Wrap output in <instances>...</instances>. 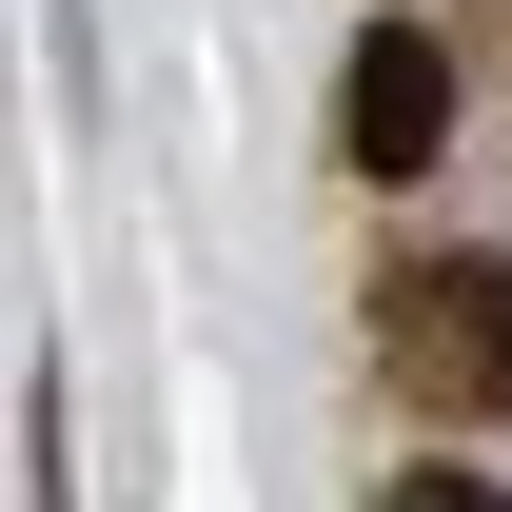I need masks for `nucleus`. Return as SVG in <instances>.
<instances>
[{"label":"nucleus","instance_id":"1","mask_svg":"<svg viewBox=\"0 0 512 512\" xmlns=\"http://www.w3.org/2000/svg\"><path fill=\"white\" fill-rule=\"evenodd\" d=\"M375 355H394L414 414H512V256H394Z\"/></svg>","mask_w":512,"mask_h":512},{"label":"nucleus","instance_id":"3","mask_svg":"<svg viewBox=\"0 0 512 512\" xmlns=\"http://www.w3.org/2000/svg\"><path fill=\"white\" fill-rule=\"evenodd\" d=\"M394 512H512L493 473H394Z\"/></svg>","mask_w":512,"mask_h":512},{"label":"nucleus","instance_id":"2","mask_svg":"<svg viewBox=\"0 0 512 512\" xmlns=\"http://www.w3.org/2000/svg\"><path fill=\"white\" fill-rule=\"evenodd\" d=\"M335 138H355V178H414V158L453 138V60L414 40V20H375V40H355V79H335Z\"/></svg>","mask_w":512,"mask_h":512}]
</instances>
